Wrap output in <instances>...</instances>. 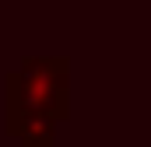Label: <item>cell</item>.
Listing matches in <instances>:
<instances>
[{
  "instance_id": "1",
  "label": "cell",
  "mask_w": 151,
  "mask_h": 147,
  "mask_svg": "<svg viewBox=\"0 0 151 147\" xmlns=\"http://www.w3.org/2000/svg\"><path fill=\"white\" fill-rule=\"evenodd\" d=\"M67 98H70V63L63 56H25L18 70L7 74V119L42 116L60 123L70 116Z\"/></svg>"
},
{
  "instance_id": "2",
  "label": "cell",
  "mask_w": 151,
  "mask_h": 147,
  "mask_svg": "<svg viewBox=\"0 0 151 147\" xmlns=\"http://www.w3.org/2000/svg\"><path fill=\"white\" fill-rule=\"evenodd\" d=\"M7 137H18L21 147H56V123L42 116H21L7 119Z\"/></svg>"
}]
</instances>
